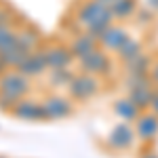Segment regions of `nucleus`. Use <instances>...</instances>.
<instances>
[{"label": "nucleus", "mask_w": 158, "mask_h": 158, "mask_svg": "<svg viewBox=\"0 0 158 158\" xmlns=\"http://www.w3.org/2000/svg\"><path fill=\"white\" fill-rule=\"evenodd\" d=\"M135 133L141 141H154L158 137V116L152 114H139L135 120Z\"/></svg>", "instance_id": "1a4fd4ad"}, {"label": "nucleus", "mask_w": 158, "mask_h": 158, "mask_svg": "<svg viewBox=\"0 0 158 158\" xmlns=\"http://www.w3.org/2000/svg\"><path fill=\"white\" fill-rule=\"evenodd\" d=\"M114 112H116V116L122 118L124 122H135L137 118H139V114H141V110L137 108L129 97L118 99V101L114 103Z\"/></svg>", "instance_id": "4468645a"}, {"label": "nucleus", "mask_w": 158, "mask_h": 158, "mask_svg": "<svg viewBox=\"0 0 158 158\" xmlns=\"http://www.w3.org/2000/svg\"><path fill=\"white\" fill-rule=\"evenodd\" d=\"M124 68H127V72L129 74H148L150 72V68H152V61H150V57L148 55H137V57H133L131 61H124Z\"/></svg>", "instance_id": "a211bd4d"}, {"label": "nucleus", "mask_w": 158, "mask_h": 158, "mask_svg": "<svg viewBox=\"0 0 158 158\" xmlns=\"http://www.w3.org/2000/svg\"><path fill=\"white\" fill-rule=\"evenodd\" d=\"M6 70H9V65H6L4 61L0 59V74H4V72H6Z\"/></svg>", "instance_id": "a878e982"}, {"label": "nucleus", "mask_w": 158, "mask_h": 158, "mask_svg": "<svg viewBox=\"0 0 158 158\" xmlns=\"http://www.w3.org/2000/svg\"><path fill=\"white\" fill-rule=\"evenodd\" d=\"M137 11V2L135 0H116L112 4V13H114V19H127Z\"/></svg>", "instance_id": "6ab92c4d"}, {"label": "nucleus", "mask_w": 158, "mask_h": 158, "mask_svg": "<svg viewBox=\"0 0 158 158\" xmlns=\"http://www.w3.org/2000/svg\"><path fill=\"white\" fill-rule=\"evenodd\" d=\"M97 47H99V40H97V38H93L91 34H86V32L78 34V36L70 42V51H72V55L76 57V59H80V57L89 55L91 51H95Z\"/></svg>", "instance_id": "f8f14e48"}, {"label": "nucleus", "mask_w": 158, "mask_h": 158, "mask_svg": "<svg viewBox=\"0 0 158 158\" xmlns=\"http://www.w3.org/2000/svg\"><path fill=\"white\" fill-rule=\"evenodd\" d=\"M17 101H19L17 97H13L9 93H2V91H0V110H2V112H13V108L17 106Z\"/></svg>", "instance_id": "4be33fe9"}, {"label": "nucleus", "mask_w": 158, "mask_h": 158, "mask_svg": "<svg viewBox=\"0 0 158 158\" xmlns=\"http://www.w3.org/2000/svg\"><path fill=\"white\" fill-rule=\"evenodd\" d=\"M135 139H137V133H135V127H131L129 122H120L112 129V133L108 135V146L112 150H129L133 148Z\"/></svg>", "instance_id": "423d86ee"}, {"label": "nucleus", "mask_w": 158, "mask_h": 158, "mask_svg": "<svg viewBox=\"0 0 158 158\" xmlns=\"http://www.w3.org/2000/svg\"><path fill=\"white\" fill-rule=\"evenodd\" d=\"M15 70H19L21 74H25L27 78H36V76H42V74L49 70V65H47V57H44V51H32V53H27L23 57V61L15 68Z\"/></svg>", "instance_id": "0eeeda50"}, {"label": "nucleus", "mask_w": 158, "mask_h": 158, "mask_svg": "<svg viewBox=\"0 0 158 158\" xmlns=\"http://www.w3.org/2000/svg\"><path fill=\"white\" fill-rule=\"evenodd\" d=\"M44 57H47V65L49 70H55V68H70L74 61V55L70 47H51V49L44 51Z\"/></svg>", "instance_id": "9b49d317"}, {"label": "nucleus", "mask_w": 158, "mask_h": 158, "mask_svg": "<svg viewBox=\"0 0 158 158\" xmlns=\"http://www.w3.org/2000/svg\"><path fill=\"white\" fill-rule=\"evenodd\" d=\"M137 55H141V42L129 36L127 42L118 49V57H120L122 61H131L133 57H137Z\"/></svg>", "instance_id": "aec40b11"}, {"label": "nucleus", "mask_w": 158, "mask_h": 158, "mask_svg": "<svg viewBox=\"0 0 158 158\" xmlns=\"http://www.w3.org/2000/svg\"><path fill=\"white\" fill-rule=\"evenodd\" d=\"M0 91L9 93L17 99H23L32 91V78H27L15 68H9L4 74H0Z\"/></svg>", "instance_id": "7ed1b4c3"}, {"label": "nucleus", "mask_w": 158, "mask_h": 158, "mask_svg": "<svg viewBox=\"0 0 158 158\" xmlns=\"http://www.w3.org/2000/svg\"><path fill=\"white\" fill-rule=\"evenodd\" d=\"M78 68H80V72L99 76V74H108L110 72L112 61H110L108 53L97 47L95 51H91L89 55H85V57H80V59H78Z\"/></svg>", "instance_id": "20e7f679"}, {"label": "nucleus", "mask_w": 158, "mask_h": 158, "mask_svg": "<svg viewBox=\"0 0 158 158\" xmlns=\"http://www.w3.org/2000/svg\"><path fill=\"white\" fill-rule=\"evenodd\" d=\"M152 97H154V86H139V89H131V91H129V99H131L139 110L150 108Z\"/></svg>", "instance_id": "2eb2a0df"}, {"label": "nucleus", "mask_w": 158, "mask_h": 158, "mask_svg": "<svg viewBox=\"0 0 158 158\" xmlns=\"http://www.w3.org/2000/svg\"><path fill=\"white\" fill-rule=\"evenodd\" d=\"M124 85L131 91V89H139V86H154V82H152V78H150V72L148 74L139 72V74H129L127 80H124Z\"/></svg>", "instance_id": "412c9836"}, {"label": "nucleus", "mask_w": 158, "mask_h": 158, "mask_svg": "<svg viewBox=\"0 0 158 158\" xmlns=\"http://www.w3.org/2000/svg\"><path fill=\"white\" fill-rule=\"evenodd\" d=\"M0 158H6V156H0Z\"/></svg>", "instance_id": "c85d7f7f"}, {"label": "nucleus", "mask_w": 158, "mask_h": 158, "mask_svg": "<svg viewBox=\"0 0 158 158\" xmlns=\"http://www.w3.org/2000/svg\"><path fill=\"white\" fill-rule=\"evenodd\" d=\"M74 78V72H72V65L70 68H55V70H49V85L53 89H61V86H68L70 80Z\"/></svg>", "instance_id": "dca6fc26"}, {"label": "nucleus", "mask_w": 158, "mask_h": 158, "mask_svg": "<svg viewBox=\"0 0 158 158\" xmlns=\"http://www.w3.org/2000/svg\"><path fill=\"white\" fill-rule=\"evenodd\" d=\"M150 78H152V82L158 86V61L152 63V68H150Z\"/></svg>", "instance_id": "b1692460"}, {"label": "nucleus", "mask_w": 158, "mask_h": 158, "mask_svg": "<svg viewBox=\"0 0 158 158\" xmlns=\"http://www.w3.org/2000/svg\"><path fill=\"white\" fill-rule=\"evenodd\" d=\"M127 38H129V34H127L124 27L112 23V25H108V30L103 32V36L99 38V44H101V49L116 51V53H118V49L127 42Z\"/></svg>", "instance_id": "9d476101"}, {"label": "nucleus", "mask_w": 158, "mask_h": 158, "mask_svg": "<svg viewBox=\"0 0 158 158\" xmlns=\"http://www.w3.org/2000/svg\"><path fill=\"white\" fill-rule=\"evenodd\" d=\"M150 110L158 116V91H154V97H152V103H150Z\"/></svg>", "instance_id": "393cba45"}, {"label": "nucleus", "mask_w": 158, "mask_h": 158, "mask_svg": "<svg viewBox=\"0 0 158 158\" xmlns=\"http://www.w3.org/2000/svg\"><path fill=\"white\" fill-rule=\"evenodd\" d=\"M76 21L80 30H86L95 23H114V13H112V6L99 0H86L76 9Z\"/></svg>", "instance_id": "f257e3e1"}, {"label": "nucleus", "mask_w": 158, "mask_h": 158, "mask_svg": "<svg viewBox=\"0 0 158 158\" xmlns=\"http://www.w3.org/2000/svg\"><path fill=\"white\" fill-rule=\"evenodd\" d=\"M42 108L47 114V120H63L68 116H72L74 106L72 101L63 95H49V97L42 101Z\"/></svg>", "instance_id": "39448f33"}, {"label": "nucleus", "mask_w": 158, "mask_h": 158, "mask_svg": "<svg viewBox=\"0 0 158 158\" xmlns=\"http://www.w3.org/2000/svg\"><path fill=\"white\" fill-rule=\"evenodd\" d=\"M13 23V11H9L6 6H0V25Z\"/></svg>", "instance_id": "5701e85b"}, {"label": "nucleus", "mask_w": 158, "mask_h": 158, "mask_svg": "<svg viewBox=\"0 0 158 158\" xmlns=\"http://www.w3.org/2000/svg\"><path fill=\"white\" fill-rule=\"evenodd\" d=\"M17 47V30L13 23L0 25V55Z\"/></svg>", "instance_id": "f3484780"}, {"label": "nucleus", "mask_w": 158, "mask_h": 158, "mask_svg": "<svg viewBox=\"0 0 158 158\" xmlns=\"http://www.w3.org/2000/svg\"><path fill=\"white\" fill-rule=\"evenodd\" d=\"M17 44L25 51V53H32L38 49L40 44V32L34 27H23V30H17Z\"/></svg>", "instance_id": "ddd939ff"}, {"label": "nucleus", "mask_w": 158, "mask_h": 158, "mask_svg": "<svg viewBox=\"0 0 158 158\" xmlns=\"http://www.w3.org/2000/svg\"><path fill=\"white\" fill-rule=\"evenodd\" d=\"M99 86L101 85H99V80L93 74L80 72V74H74V78L70 80V85L65 89H68L70 99H74V101H89V99H93L99 93Z\"/></svg>", "instance_id": "f03ea898"}, {"label": "nucleus", "mask_w": 158, "mask_h": 158, "mask_svg": "<svg viewBox=\"0 0 158 158\" xmlns=\"http://www.w3.org/2000/svg\"><path fill=\"white\" fill-rule=\"evenodd\" d=\"M99 2H103V4H108V6H112V4H114L116 0H99Z\"/></svg>", "instance_id": "cd10ccee"}, {"label": "nucleus", "mask_w": 158, "mask_h": 158, "mask_svg": "<svg viewBox=\"0 0 158 158\" xmlns=\"http://www.w3.org/2000/svg\"><path fill=\"white\" fill-rule=\"evenodd\" d=\"M13 116L19 118V120H27V122H36V120H47V114L42 103H38L34 99H19L17 106L13 108Z\"/></svg>", "instance_id": "6e6552de"}, {"label": "nucleus", "mask_w": 158, "mask_h": 158, "mask_svg": "<svg viewBox=\"0 0 158 158\" xmlns=\"http://www.w3.org/2000/svg\"><path fill=\"white\" fill-rule=\"evenodd\" d=\"M139 158H158L154 152H148V154H143V156H139Z\"/></svg>", "instance_id": "bb28decb"}]
</instances>
